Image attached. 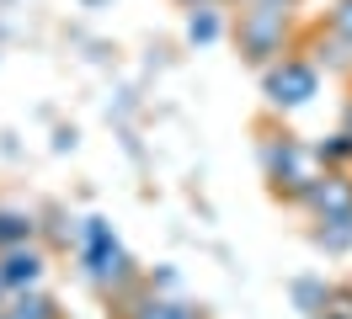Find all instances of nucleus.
<instances>
[{"label":"nucleus","instance_id":"1","mask_svg":"<svg viewBox=\"0 0 352 319\" xmlns=\"http://www.w3.org/2000/svg\"><path fill=\"white\" fill-rule=\"evenodd\" d=\"M75 261H80L86 282L102 298L129 303V293H139V266L123 250V239L112 234L107 218H80V229H75Z\"/></svg>","mask_w":352,"mask_h":319},{"label":"nucleus","instance_id":"2","mask_svg":"<svg viewBox=\"0 0 352 319\" xmlns=\"http://www.w3.org/2000/svg\"><path fill=\"white\" fill-rule=\"evenodd\" d=\"M262 176L272 187V197L299 208L309 197V187L326 176V160L315 154V144L294 139V133H262Z\"/></svg>","mask_w":352,"mask_h":319},{"label":"nucleus","instance_id":"3","mask_svg":"<svg viewBox=\"0 0 352 319\" xmlns=\"http://www.w3.org/2000/svg\"><path fill=\"white\" fill-rule=\"evenodd\" d=\"M288 32H294V16H288V11L241 5V16H235V48H241V59L256 64V69H267L272 59L288 54Z\"/></svg>","mask_w":352,"mask_h":319},{"label":"nucleus","instance_id":"4","mask_svg":"<svg viewBox=\"0 0 352 319\" xmlns=\"http://www.w3.org/2000/svg\"><path fill=\"white\" fill-rule=\"evenodd\" d=\"M262 96L272 112H299L320 96V64L305 54H283L262 69Z\"/></svg>","mask_w":352,"mask_h":319},{"label":"nucleus","instance_id":"5","mask_svg":"<svg viewBox=\"0 0 352 319\" xmlns=\"http://www.w3.org/2000/svg\"><path fill=\"white\" fill-rule=\"evenodd\" d=\"M299 208H305L315 224H326V218H352V170H326V176L309 187V197Z\"/></svg>","mask_w":352,"mask_h":319},{"label":"nucleus","instance_id":"6","mask_svg":"<svg viewBox=\"0 0 352 319\" xmlns=\"http://www.w3.org/2000/svg\"><path fill=\"white\" fill-rule=\"evenodd\" d=\"M43 272H48V255L38 250V245H11V250H0V282H6V293L43 287Z\"/></svg>","mask_w":352,"mask_h":319},{"label":"nucleus","instance_id":"7","mask_svg":"<svg viewBox=\"0 0 352 319\" xmlns=\"http://www.w3.org/2000/svg\"><path fill=\"white\" fill-rule=\"evenodd\" d=\"M123 319H203V309L187 303V298H166V293H155V287H144V293L129 298Z\"/></svg>","mask_w":352,"mask_h":319},{"label":"nucleus","instance_id":"8","mask_svg":"<svg viewBox=\"0 0 352 319\" xmlns=\"http://www.w3.org/2000/svg\"><path fill=\"white\" fill-rule=\"evenodd\" d=\"M224 38V11L219 5H192V16H187V43H198V48H208V43Z\"/></svg>","mask_w":352,"mask_h":319},{"label":"nucleus","instance_id":"9","mask_svg":"<svg viewBox=\"0 0 352 319\" xmlns=\"http://www.w3.org/2000/svg\"><path fill=\"white\" fill-rule=\"evenodd\" d=\"M32 234H38V218H32L27 208H0V250L32 245Z\"/></svg>","mask_w":352,"mask_h":319},{"label":"nucleus","instance_id":"10","mask_svg":"<svg viewBox=\"0 0 352 319\" xmlns=\"http://www.w3.org/2000/svg\"><path fill=\"white\" fill-rule=\"evenodd\" d=\"M294 303H299V309H305L309 319H315V314H326V309H331V282L299 276V282H294Z\"/></svg>","mask_w":352,"mask_h":319},{"label":"nucleus","instance_id":"11","mask_svg":"<svg viewBox=\"0 0 352 319\" xmlns=\"http://www.w3.org/2000/svg\"><path fill=\"white\" fill-rule=\"evenodd\" d=\"M315 245L331 255L352 250V218H326V224H315Z\"/></svg>","mask_w":352,"mask_h":319},{"label":"nucleus","instance_id":"12","mask_svg":"<svg viewBox=\"0 0 352 319\" xmlns=\"http://www.w3.org/2000/svg\"><path fill=\"white\" fill-rule=\"evenodd\" d=\"M315 154L326 160V170H347V165H352V133L342 128V133L320 139V144H315Z\"/></svg>","mask_w":352,"mask_h":319},{"label":"nucleus","instance_id":"13","mask_svg":"<svg viewBox=\"0 0 352 319\" xmlns=\"http://www.w3.org/2000/svg\"><path fill=\"white\" fill-rule=\"evenodd\" d=\"M326 32H336L342 43H352V0H331V11H326Z\"/></svg>","mask_w":352,"mask_h":319},{"label":"nucleus","instance_id":"14","mask_svg":"<svg viewBox=\"0 0 352 319\" xmlns=\"http://www.w3.org/2000/svg\"><path fill=\"white\" fill-rule=\"evenodd\" d=\"M241 5H267V11H288V16H294L299 0H241Z\"/></svg>","mask_w":352,"mask_h":319},{"label":"nucleus","instance_id":"15","mask_svg":"<svg viewBox=\"0 0 352 319\" xmlns=\"http://www.w3.org/2000/svg\"><path fill=\"white\" fill-rule=\"evenodd\" d=\"M0 319H27V309L16 303V298H6V303H0Z\"/></svg>","mask_w":352,"mask_h":319},{"label":"nucleus","instance_id":"16","mask_svg":"<svg viewBox=\"0 0 352 319\" xmlns=\"http://www.w3.org/2000/svg\"><path fill=\"white\" fill-rule=\"evenodd\" d=\"M182 5H187V11H192V5H224V0H182Z\"/></svg>","mask_w":352,"mask_h":319},{"label":"nucleus","instance_id":"17","mask_svg":"<svg viewBox=\"0 0 352 319\" xmlns=\"http://www.w3.org/2000/svg\"><path fill=\"white\" fill-rule=\"evenodd\" d=\"M342 128H347V133H352V102H347V117H342Z\"/></svg>","mask_w":352,"mask_h":319},{"label":"nucleus","instance_id":"18","mask_svg":"<svg viewBox=\"0 0 352 319\" xmlns=\"http://www.w3.org/2000/svg\"><path fill=\"white\" fill-rule=\"evenodd\" d=\"M6 298H11V293H6V282H0V303H6Z\"/></svg>","mask_w":352,"mask_h":319},{"label":"nucleus","instance_id":"19","mask_svg":"<svg viewBox=\"0 0 352 319\" xmlns=\"http://www.w3.org/2000/svg\"><path fill=\"white\" fill-rule=\"evenodd\" d=\"M315 319H342V314H315Z\"/></svg>","mask_w":352,"mask_h":319}]
</instances>
